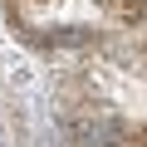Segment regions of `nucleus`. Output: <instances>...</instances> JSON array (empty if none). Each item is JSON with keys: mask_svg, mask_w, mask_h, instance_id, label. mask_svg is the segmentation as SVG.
I'll use <instances>...</instances> for the list:
<instances>
[{"mask_svg": "<svg viewBox=\"0 0 147 147\" xmlns=\"http://www.w3.org/2000/svg\"><path fill=\"white\" fill-rule=\"evenodd\" d=\"M108 147H147V127H137V132H132V127H123V123H118V132H113V142H108Z\"/></svg>", "mask_w": 147, "mask_h": 147, "instance_id": "f03ea898", "label": "nucleus"}, {"mask_svg": "<svg viewBox=\"0 0 147 147\" xmlns=\"http://www.w3.org/2000/svg\"><path fill=\"white\" fill-rule=\"evenodd\" d=\"M108 15L123 25H147V0H108Z\"/></svg>", "mask_w": 147, "mask_h": 147, "instance_id": "f257e3e1", "label": "nucleus"}]
</instances>
